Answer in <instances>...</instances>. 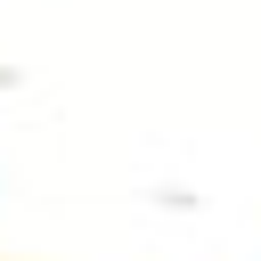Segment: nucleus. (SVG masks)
I'll return each instance as SVG.
<instances>
[]
</instances>
